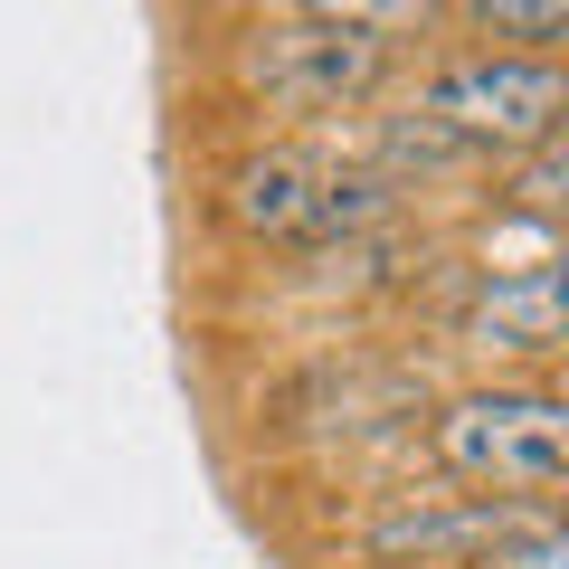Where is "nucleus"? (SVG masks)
Instances as JSON below:
<instances>
[{
    "instance_id": "1",
    "label": "nucleus",
    "mask_w": 569,
    "mask_h": 569,
    "mask_svg": "<svg viewBox=\"0 0 569 569\" xmlns=\"http://www.w3.org/2000/svg\"><path fill=\"white\" fill-rule=\"evenodd\" d=\"M418 20L427 10H276V20H257L238 39V86L295 123L361 114L399 67L389 29H418Z\"/></svg>"
},
{
    "instance_id": "2",
    "label": "nucleus",
    "mask_w": 569,
    "mask_h": 569,
    "mask_svg": "<svg viewBox=\"0 0 569 569\" xmlns=\"http://www.w3.org/2000/svg\"><path fill=\"white\" fill-rule=\"evenodd\" d=\"M427 447L456 485H493L503 503H541L569 466V408L550 389H466V399H447Z\"/></svg>"
},
{
    "instance_id": "3",
    "label": "nucleus",
    "mask_w": 569,
    "mask_h": 569,
    "mask_svg": "<svg viewBox=\"0 0 569 569\" xmlns=\"http://www.w3.org/2000/svg\"><path fill=\"white\" fill-rule=\"evenodd\" d=\"M560 104H569V77H560L550 58H512V48H485V58L437 67L418 114L437 123L447 142H466L475 162H485V152H531V142H550V133H560Z\"/></svg>"
},
{
    "instance_id": "4",
    "label": "nucleus",
    "mask_w": 569,
    "mask_h": 569,
    "mask_svg": "<svg viewBox=\"0 0 569 569\" xmlns=\"http://www.w3.org/2000/svg\"><path fill=\"white\" fill-rule=\"evenodd\" d=\"M522 512H541V503H503V493H399V503H380L361 522V550L447 569V560H485Z\"/></svg>"
},
{
    "instance_id": "5",
    "label": "nucleus",
    "mask_w": 569,
    "mask_h": 569,
    "mask_svg": "<svg viewBox=\"0 0 569 569\" xmlns=\"http://www.w3.org/2000/svg\"><path fill=\"white\" fill-rule=\"evenodd\" d=\"M466 332L475 351H522V361H541V351H560V266H522V276H485L466 305Z\"/></svg>"
},
{
    "instance_id": "6",
    "label": "nucleus",
    "mask_w": 569,
    "mask_h": 569,
    "mask_svg": "<svg viewBox=\"0 0 569 569\" xmlns=\"http://www.w3.org/2000/svg\"><path fill=\"white\" fill-rule=\"evenodd\" d=\"M313 200H323V162L313 152H247L238 171H228V219L247 228V238H313Z\"/></svg>"
},
{
    "instance_id": "7",
    "label": "nucleus",
    "mask_w": 569,
    "mask_h": 569,
    "mask_svg": "<svg viewBox=\"0 0 569 569\" xmlns=\"http://www.w3.org/2000/svg\"><path fill=\"white\" fill-rule=\"evenodd\" d=\"M466 29H485V39H512V58H541V48L569 29V10H560V0H475Z\"/></svg>"
},
{
    "instance_id": "8",
    "label": "nucleus",
    "mask_w": 569,
    "mask_h": 569,
    "mask_svg": "<svg viewBox=\"0 0 569 569\" xmlns=\"http://www.w3.org/2000/svg\"><path fill=\"white\" fill-rule=\"evenodd\" d=\"M475 569H569V541H560V522H550V503H541V512H522V522H512Z\"/></svg>"
},
{
    "instance_id": "9",
    "label": "nucleus",
    "mask_w": 569,
    "mask_h": 569,
    "mask_svg": "<svg viewBox=\"0 0 569 569\" xmlns=\"http://www.w3.org/2000/svg\"><path fill=\"white\" fill-rule=\"evenodd\" d=\"M560 200V133L531 142V162H522V209H550Z\"/></svg>"
}]
</instances>
